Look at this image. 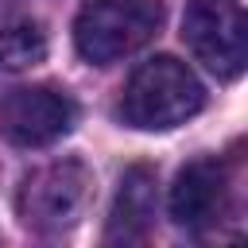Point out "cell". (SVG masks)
I'll return each mask as SVG.
<instances>
[{"instance_id":"6da1fadb","label":"cell","mask_w":248,"mask_h":248,"mask_svg":"<svg viewBox=\"0 0 248 248\" xmlns=\"http://www.w3.org/2000/svg\"><path fill=\"white\" fill-rule=\"evenodd\" d=\"M202 105H205V89L198 74L170 54H155L143 66H136V74L128 78L120 97V120L140 132H167L198 116Z\"/></svg>"},{"instance_id":"7a4b0ae2","label":"cell","mask_w":248,"mask_h":248,"mask_svg":"<svg viewBox=\"0 0 248 248\" xmlns=\"http://www.w3.org/2000/svg\"><path fill=\"white\" fill-rule=\"evenodd\" d=\"M163 16V0H89L74 19V46L85 62L112 66L147 46Z\"/></svg>"},{"instance_id":"3957f363","label":"cell","mask_w":248,"mask_h":248,"mask_svg":"<svg viewBox=\"0 0 248 248\" xmlns=\"http://www.w3.org/2000/svg\"><path fill=\"white\" fill-rule=\"evenodd\" d=\"M89 194H93L89 167L81 159H54V163L35 167L19 182L16 209H19V221L31 232L58 236V232H70L81 221Z\"/></svg>"},{"instance_id":"277c9868","label":"cell","mask_w":248,"mask_h":248,"mask_svg":"<svg viewBox=\"0 0 248 248\" xmlns=\"http://www.w3.org/2000/svg\"><path fill=\"white\" fill-rule=\"evenodd\" d=\"M182 39L194 50V58L221 81H232L244 74L248 23L236 0H190L182 16Z\"/></svg>"},{"instance_id":"5b68a950","label":"cell","mask_w":248,"mask_h":248,"mask_svg":"<svg viewBox=\"0 0 248 248\" xmlns=\"http://www.w3.org/2000/svg\"><path fill=\"white\" fill-rule=\"evenodd\" d=\"M78 124V105L54 85H16L0 93V132L16 147H46Z\"/></svg>"},{"instance_id":"8992f818","label":"cell","mask_w":248,"mask_h":248,"mask_svg":"<svg viewBox=\"0 0 248 248\" xmlns=\"http://www.w3.org/2000/svg\"><path fill=\"white\" fill-rule=\"evenodd\" d=\"M232 202L229 167L221 159H194L178 170L170 186V217L186 232H209L225 221Z\"/></svg>"},{"instance_id":"52a82bcc","label":"cell","mask_w":248,"mask_h":248,"mask_svg":"<svg viewBox=\"0 0 248 248\" xmlns=\"http://www.w3.org/2000/svg\"><path fill=\"white\" fill-rule=\"evenodd\" d=\"M155 170L147 163H132L120 174L112 209H108V225H105V240L108 244H136L151 232L155 225Z\"/></svg>"},{"instance_id":"ba28073f","label":"cell","mask_w":248,"mask_h":248,"mask_svg":"<svg viewBox=\"0 0 248 248\" xmlns=\"http://www.w3.org/2000/svg\"><path fill=\"white\" fill-rule=\"evenodd\" d=\"M46 58V31L31 19L0 27V74H19L31 70Z\"/></svg>"}]
</instances>
